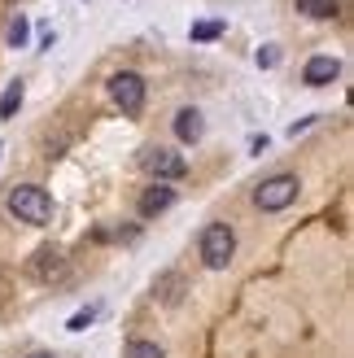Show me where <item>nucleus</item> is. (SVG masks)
<instances>
[{"instance_id": "obj_1", "label": "nucleus", "mask_w": 354, "mask_h": 358, "mask_svg": "<svg viewBox=\"0 0 354 358\" xmlns=\"http://www.w3.org/2000/svg\"><path fill=\"white\" fill-rule=\"evenodd\" d=\"M5 206H9V214H13L17 223H31V227H44L52 219V196L40 184H17V188H9Z\"/></svg>"}, {"instance_id": "obj_2", "label": "nucleus", "mask_w": 354, "mask_h": 358, "mask_svg": "<svg viewBox=\"0 0 354 358\" xmlns=\"http://www.w3.org/2000/svg\"><path fill=\"white\" fill-rule=\"evenodd\" d=\"M197 254H201L206 271H223V266L236 258V231L227 223H206L201 236H197Z\"/></svg>"}, {"instance_id": "obj_3", "label": "nucleus", "mask_w": 354, "mask_h": 358, "mask_svg": "<svg viewBox=\"0 0 354 358\" xmlns=\"http://www.w3.org/2000/svg\"><path fill=\"white\" fill-rule=\"evenodd\" d=\"M297 192H302V179L289 175V171H280L271 179H262V184L254 188V206L262 214H280V210H289L297 201Z\"/></svg>"}, {"instance_id": "obj_4", "label": "nucleus", "mask_w": 354, "mask_h": 358, "mask_svg": "<svg viewBox=\"0 0 354 358\" xmlns=\"http://www.w3.org/2000/svg\"><path fill=\"white\" fill-rule=\"evenodd\" d=\"M110 101L118 105L122 114H140L145 110V101H149V83H145V75H136V70H118V75H110Z\"/></svg>"}, {"instance_id": "obj_5", "label": "nucleus", "mask_w": 354, "mask_h": 358, "mask_svg": "<svg viewBox=\"0 0 354 358\" xmlns=\"http://www.w3.org/2000/svg\"><path fill=\"white\" fill-rule=\"evenodd\" d=\"M140 171L153 175V184H175V179L188 175V157L175 153V149H140Z\"/></svg>"}, {"instance_id": "obj_6", "label": "nucleus", "mask_w": 354, "mask_h": 358, "mask_svg": "<svg viewBox=\"0 0 354 358\" xmlns=\"http://www.w3.org/2000/svg\"><path fill=\"white\" fill-rule=\"evenodd\" d=\"M27 271H31V280H40V284H62L70 275V262H66L62 249H40V254L27 262Z\"/></svg>"}, {"instance_id": "obj_7", "label": "nucleus", "mask_w": 354, "mask_h": 358, "mask_svg": "<svg viewBox=\"0 0 354 358\" xmlns=\"http://www.w3.org/2000/svg\"><path fill=\"white\" fill-rule=\"evenodd\" d=\"M337 75H341V62L328 57V52H315V57L302 66V83L306 87H328V83H337Z\"/></svg>"}, {"instance_id": "obj_8", "label": "nucleus", "mask_w": 354, "mask_h": 358, "mask_svg": "<svg viewBox=\"0 0 354 358\" xmlns=\"http://www.w3.org/2000/svg\"><path fill=\"white\" fill-rule=\"evenodd\" d=\"M171 206H175V188L171 184H149L136 201V214L140 219H157V214H167Z\"/></svg>"}, {"instance_id": "obj_9", "label": "nucleus", "mask_w": 354, "mask_h": 358, "mask_svg": "<svg viewBox=\"0 0 354 358\" xmlns=\"http://www.w3.org/2000/svg\"><path fill=\"white\" fill-rule=\"evenodd\" d=\"M171 127H175V140H180V145H197V140L206 136V118H201V110H192V105H188V110L175 114Z\"/></svg>"}, {"instance_id": "obj_10", "label": "nucleus", "mask_w": 354, "mask_h": 358, "mask_svg": "<svg viewBox=\"0 0 354 358\" xmlns=\"http://www.w3.org/2000/svg\"><path fill=\"white\" fill-rule=\"evenodd\" d=\"M153 297L162 301V306H180L184 301V275L180 271H162L153 280Z\"/></svg>"}, {"instance_id": "obj_11", "label": "nucleus", "mask_w": 354, "mask_h": 358, "mask_svg": "<svg viewBox=\"0 0 354 358\" xmlns=\"http://www.w3.org/2000/svg\"><path fill=\"white\" fill-rule=\"evenodd\" d=\"M227 31L223 17H206V22H192L188 35H192V44H210V40H219V35Z\"/></svg>"}, {"instance_id": "obj_12", "label": "nucleus", "mask_w": 354, "mask_h": 358, "mask_svg": "<svg viewBox=\"0 0 354 358\" xmlns=\"http://www.w3.org/2000/svg\"><path fill=\"white\" fill-rule=\"evenodd\" d=\"M297 13H306V17H337L341 5H337V0H297Z\"/></svg>"}, {"instance_id": "obj_13", "label": "nucleus", "mask_w": 354, "mask_h": 358, "mask_svg": "<svg viewBox=\"0 0 354 358\" xmlns=\"http://www.w3.org/2000/svg\"><path fill=\"white\" fill-rule=\"evenodd\" d=\"M5 44H9V48H27V44H31V22H27L22 13H17L13 22H9V31H5Z\"/></svg>"}, {"instance_id": "obj_14", "label": "nucleus", "mask_w": 354, "mask_h": 358, "mask_svg": "<svg viewBox=\"0 0 354 358\" xmlns=\"http://www.w3.org/2000/svg\"><path fill=\"white\" fill-rule=\"evenodd\" d=\"M22 96H27V92H22V83L13 79V83L5 87V96H0V118H13L17 110H22Z\"/></svg>"}, {"instance_id": "obj_15", "label": "nucleus", "mask_w": 354, "mask_h": 358, "mask_svg": "<svg viewBox=\"0 0 354 358\" xmlns=\"http://www.w3.org/2000/svg\"><path fill=\"white\" fill-rule=\"evenodd\" d=\"M97 315H101V306H83V310H75V315L66 319V328L70 332H87V328L97 324Z\"/></svg>"}, {"instance_id": "obj_16", "label": "nucleus", "mask_w": 354, "mask_h": 358, "mask_svg": "<svg viewBox=\"0 0 354 358\" xmlns=\"http://www.w3.org/2000/svg\"><path fill=\"white\" fill-rule=\"evenodd\" d=\"M122 358H167V350L157 345V341H132Z\"/></svg>"}, {"instance_id": "obj_17", "label": "nucleus", "mask_w": 354, "mask_h": 358, "mask_svg": "<svg viewBox=\"0 0 354 358\" xmlns=\"http://www.w3.org/2000/svg\"><path fill=\"white\" fill-rule=\"evenodd\" d=\"M258 66H262V70L280 66V48H276V44H262V48H258Z\"/></svg>"}, {"instance_id": "obj_18", "label": "nucleus", "mask_w": 354, "mask_h": 358, "mask_svg": "<svg viewBox=\"0 0 354 358\" xmlns=\"http://www.w3.org/2000/svg\"><path fill=\"white\" fill-rule=\"evenodd\" d=\"M31 358H52V354H31Z\"/></svg>"}, {"instance_id": "obj_19", "label": "nucleus", "mask_w": 354, "mask_h": 358, "mask_svg": "<svg viewBox=\"0 0 354 358\" xmlns=\"http://www.w3.org/2000/svg\"><path fill=\"white\" fill-rule=\"evenodd\" d=\"M0 293H5V275H0Z\"/></svg>"}, {"instance_id": "obj_20", "label": "nucleus", "mask_w": 354, "mask_h": 358, "mask_svg": "<svg viewBox=\"0 0 354 358\" xmlns=\"http://www.w3.org/2000/svg\"><path fill=\"white\" fill-rule=\"evenodd\" d=\"M9 5H17V0H9Z\"/></svg>"}]
</instances>
